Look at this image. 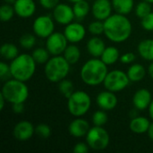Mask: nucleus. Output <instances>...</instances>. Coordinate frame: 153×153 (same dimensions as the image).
Instances as JSON below:
<instances>
[{
    "mask_svg": "<svg viewBox=\"0 0 153 153\" xmlns=\"http://www.w3.org/2000/svg\"><path fill=\"white\" fill-rule=\"evenodd\" d=\"M133 31V25L129 18L125 14H111L104 21V35L114 43L126 41Z\"/></svg>",
    "mask_w": 153,
    "mask_h": 153,
    "instance_id": "1",
    "label": "nucleus"
},
{
    "mask_svg": "<svg viewBox=\"0 0 153 153\" xmlns=\"http://www.w3.org/2000/svg\"><path fill=\"white\" fill-rule=\"evenodd\" d=\"M108 65L99 57H92L86 61L80 72L82 82L88 86H99L104 82L108 73Z\"/></svg>",
    "mask_w": 153,
    "mask_h": 153,
    "instance_id": "2",
    "label": "nucleus"
},
{
    "mask_svg": "<svg viewBox=\"0 0 153 153\" xmlns=\"http://www.w3.org/2000/svg\"><path fill=\"white\" fill-rule=\"evenodd\" d=\"M36 65L37 63L31 55L19 54L10 63V75L13 79L26 82L35 74Z\"/></svg>",
    "mask_w": 153,
    "mask_h": 153,
    "instance_id": "3",
    "label": "nucleus"
},
{
    "mask_svg": "<svg viewBox=\"0 0 153 153\" xmlns=\"http://www.w3.org/2000/svg\"><path fill=\"white\" fill-rule=\"evenodd\" d=\"M71 64L63 55L52 56L45 64L44 73L46 78L53 83H56L65 79L70 72Z\"/></svg>",
    "mask_w": 153,
    "mask_h": 153,
    "instance_id": "4",
    "label": "nucleus"
},
{
    "mask_svg": "<svg viewBox=\"0 0 153 153\" xmlns=\"http://www.w3.org/2000/svg\"><path fill=\"white\" fill-rule=\"evenodd\" d=\"M8 103H24L29 98V88L25 82H22L16 79H11L6 81L2 86L0 92Z\"/></svg>",
    "mask_w": 153,
    "mask_h": 153,
    "instance_id": "5",
    "label": "nucleus"
},
{
    "mask_svg": "<svg viewBox=\"0 0 153 153\" xmlns=\"http://www.w3.org/2000/svg\"><path fill=\"white\" fill-rule=\"evenodd\" d=\"M91 107V96L83 91H74L67 99L68 112L74 117H82L88 113Z\"/></svg>",
    "mask_w": 153,
    "mask_h": 153,
    "instance_id": "6",
    "label": "nucleus"
},
{
    "mask_svg": "<svg viewBox=\"0 0 153 153\" xmlns=\"http://www.w3.org/2000/svg\"><path fill=\"white\" fill-rule=\"evenodd\" d=\"M85 137L90 149L94 151H103L108 147L110 143L109 134L103 126H93Z\"/></svg>",
    "mask_w": 153,
    "mask_h": 153,
    "instance_id": "7",
    "label": "nucleus"
},
{
    "mask_svg": "<svg viewBox=\"0 0 153 153\" xmlns=\"http://www.w3.org/2000/svg\"><path fill=\"white\" fill-rule=\"evenodd\" d=\"M130 79L126 73L121 70H112L108 73L103 85L106 90L119 92L124 91L130 83Z\"/></svg>",
    "mask_w": 153,
    "mask_h": 153,
    "instance_id": "8",
    "label": "nucleus"
},
{
    "mask_svg": "<svg viewBox=\"0 0 153 153\" xmlns=\"http://www.w3.org/2000/svg\"><path fill=\"white\" fill-rule=\"evenodd\" d=\"M54 21V18H52L50 15L38 16L32 24L33 33L40 39H47L53 32H55Z\"/></svg>",
    "mask_w": 153,
    "mask_h": 153,
    "instance_id": "9",
    "label": "nucleus"
},
{
    "mask_svg": "<svg viewBox=\"0 0 153 153\" xmlns=\"http://www.w3.org/2000/svg\"><path fill=\"white\" fill-rule=\"evenodd\" d=\"M68 43L69 41L64 32H53L46 39V48L51 56L63 55L68 46Z\"/></svg>",
    "mask_w": 153,
    "mask_h": 153,
    "instance_id": "10",
    "label": "nucleus"
},
{
    "mask_svg": "<svg viewBox=\"0 0 153 153\" xmlns=\"http://www.w3.org/2000/svg\"><path fill=\"white\" fill-rule=\"evenodd\" d=\"M52 11V16L55 22L61 25L65 26L71 23L75 18L73 7L67 4L59 3Z\"/></svg>",
    "mask_w": 153,
    "mask_h": 153,
    "instance_id": "11",
    "label": "nucleus"
},
{
    "mask_svg": "<svg viewBox=\"0 0 153 153\" xmlns=\"http://www.w3.org/2000/svg\"><path fill=\"white\" fill-rule=\"evenodd\" d=\"M64 34L69 43L76 44L84 39L86 36V29L82 24L76 22H72L71 23L65 25Z\"/></svg>",
    "mask_w": 153,
    "mask_h": 153,
    "instance_id": "12",
    "label": "nucleus"
},
{
    "mask_svg": "<svg viewBox=\"0 0 153 153\" xmlns=\"http://www.w3.org/2000/svg\"><path fill=\"white\" fill-rule=\"evenodd\" d=\"M35 134V126L32 123L23 120L18 122L13 130V137L19 142L29 141Z\"/></svg>",
    "mask_w": 153,
    "mask_h": 153,
    "instance_id": "13",
    "label": "nucleus"
},
{
    "mask_svg": "<svg viewBox=\"0 0 153 153\" xmlns=\"http://www.w3.org/2000/svg\"><path fill=\"white\" fill-rule=\"evenodd\" d=\"M113 5L111 0H94L91 5V13L95 19L105 21L112 14Z\"/></svg>",
    "mask_w": 153,
    "mask_h": 153,
    "instance_id": "14",
    "label": "nucleus"
},
{
    "mask_svg": "<svg viewBox=\"0 0 153 153\" xmlns=\"http://www.w3.org/2000/svg\"><path fill=\"white\" fill-rule=\"evenodd\" d=\"M96 103L100 109H103L105 111H110L116 108L118 103V100L116 96V92L106 90L97 95Z\"/></svg>",
    "mask_w": 153,
    "mask_h": 153,
    "instance_id": "15",
    "label": "nucleus"
},
{
    "mask_svg": "<svg viewBox=\"0 0 153 153\" xmlns=\"http://www.w3.org/2000/svg\"><path fill=\"white\" fill-rule=\"evenodd\" d=\"M152 100V95L148 89H139L134 94L133 105L137 110H145L148 109Z\"/></svg>",
    "mask_w": 153,
    "mask_h": 153,
    "instance_id": "16",
    "label": "nucleus"
},
{
    "mask_svg": "<svg viewBox=\"0 0 153 153\" xmlns=\"http://www.w3.org/2000/svg\"><path fill=\"white\" fill-rule=\"evenodd\" d=\"M13 5L15 14L23 19L31 17L36 12V4L34 0H16Z\"/></svg>",
    "mask_w": 153,
    "mask_h": 153,
    "instance_id": "17",
    "label": "nucleus"
},
{
    "mask_svg": "<svg viewBox=\"0 0 153 153\" xmlns=\"http://www.w3.org/2000/svg\"><path fill=\"white\" fill-rule=\"evenodd\" d=\"M90 128V124L87 120L82 117H76L69 124L68 132L74 138H82L86 136Z\"/></svg>",
    "mask_w": 153,
    "mask_h": 153,
    "instance_id": "18",
    "label": "nucleus"
},
{
    "mask_svg": "<svg viewBox=\"0 0 153 153\" xmlns=\"http://www.w3.org/2000/svg\"><path fill=\"white\" fill-rule=\"evenodd\" d=\"M86 48H87L88 53L92 57L100 58L102 53L104 52L106 48V45H105L104 40L100 39L99 36H93L88 40Z\"/></svg>",
    "mask_w": 153,
    "mask_h": 153,
    "instance_id": "19",
    "label": "nucleus"
},
{
    "mask_svg": "<svg viewBox=\"0 0 153 153\" xmlns=\"http://www.w3.org/2000/svg\"><path fill=\"white\" fill-rule=\"evenodd\" d=\"M151 124L150 119L145 117H134L130 121L129 128L134 134H147Z\"/></svg>",
    "mask_w": 153,
    "mask_h": 153,
    "instance_id": "20",
    "label": "nucleus"
},
{
    "mask_svg": "<svg viewBox=\"0 0 153 153\" xmlns=\"http://www.w3.org/2000/svg\"><path fill=\"white\" fill-rule=\"evenodd\" d=\"M147 73H148V71L145 69V67L143 65L138 64V63L131 65L126 72V74L132 82H139L143 81L145 78Z\"/></svg>",
    "mask_w": 153,
    "mask_h": 153,
    "instance_id": "21",
    "label": "nucleus"
},
{
    "mask_svg": "<svg viewBox=\"0 0 153 153\" xmlns=\"http://www.w3.org/2000/svg\"><path fill=\"white\" fill-rule=\"evenodd\" d=\"M137 51L142 58L153 62V39H146L142 40L137 47Z\"/></svg>",
    "mask_w": 153,
    "mask_h": 153,
    "instance_id": "22",
    "label": "nucleus"
},
{
    "mask_svg": "<svg viewBox=\"0 0 153 153\" xmlns=\"http://www.w3.org/2000/svg\"><path fill=\"white\" fill-rule=\"evenodd\" d=\"M113 9L117 13L127 15L134 8V0H111Z\"/></svg>",
    "mask_w": 153,
    "mask_h": 153,
    "instance_id": "23",
    "label": "nucleus"
},
{
    "mask_svg": "<svg viewBox=\"0 0 153 153\" xmlns=\"http://www.w3.org/2000/svg\"><path fill=\"white\" fill-rule=\"evenodd\" d=\"M100 59L107 65H112L120 59V52L116 47H106Z\"/></svg>",
    "mask_w": 153,
    "mask_h": 153,
    "instance_id": "24",
    "label": "nucleus"
},
{
    "mask_svg": "<svg viewBox=\"0 0 153 153\" xmlns=\"http://www.w3.org/2000/svg\"><path fill=\"white\" fill-rule=\"evenodd\" d=\"M63 56H65V58L71 64V65H74L76 64L80 58H81V50L79 48L78 46H76L75 44L71 43L70 45L67 46V48H65Z\"/></svg>",
    "mask_w": 153,
    "mask_h": 153,
    "instance_id": "25",
    "label": "nucleus"
},
{
    "mask_svg": "<svg viewBox=\"0 0 153 153\" xmlns=\"http://www.w3.org/2000/svg\"><path fill=\"white\" fill-rule=\"evenodd\" d=\"M0 55L4 59L12 61L19 55V49L13 43H4L0 48Z\"/></svg>",
    "mask_w": 153,
    "mask_h": 153,
    "instance_id": "26",
    "label": "nucleus"
},
{
    "mask_svg": "<svg viewBox=\"0 0 153 153\" xmlns=\"http://www.w3.org/2000/svg\"><path fill=\"white\" fill-rule=\"evenodd\" d=\"M73 9L75 18L79 20H82L84 17H86L90 11H91V7L86 0H82L80 2L74 3Z\"/></svg>",
    "mask_w": 153,
    "mask_h": 153,
    "instance_id": "27",
    "label": "nucleus"
},
{
    "mask_svg": "<svg viewBox=\"0 0 153 153\" xmlns=\"http://www.w3.org/2000/svg\"><path fill=\"white\" fill-rule=\"evenodd\" d=\"M31 56L37 64H40V65L44 64L45 65L50 59L51 54L47 49V48H37L36 49L33 50Z\"/></svg>",
    "mask_w": 153,
    "mask_h": 153,
    "instance_id": "28",
    "label": "nucleus"
},
{
    "mask_svg": "<svg viewBox=\"0 0 153 153\" xmlns=\"http://www.w3.org/2000/svg\"><path fill=\"white\" fill-rule=\"evenodd\" d=\"M58 90L59 92L66 99H68L74 92V83L71 80L68 79H64L61 82H58Z\"/></svg>",
    "mask_w": 153,
    "mask_h": 153,
    "instance_id": "29",
    "label": "nucleus"
},
{
    "mask_svg": "<svg viewBox=\"0 0 153 153\" xmlns=\"http://www.w3.org/2000/svg\"><path fill=\"white\" fill-rule=\"evenodd\" d=\"M15 14V11L13 4H4L0 7V19L2 22H6L13 19V17Z\"/></svg>",
    "mask_w": 153,
    "mask_h": 153,
    "instance_id": "30",
    "label": "nucleus"
},
{
    "mask_svg": "<svg viewBox=\"0 0 153 153\" xmlns=\"http://www.w3.org/2000/svg\"><path fill=\"white\" fill-rule=\"evenodd\" d=\"M36 37L37 36L35 34L25 33L20 38L19 44L24 49H31L36 44V41H37Z\"/></svg>",
    "mask_w": 153,
    "mask_h": 153,
    "instance_id": "31",
    "label": "nucleus"
},
{
    "mask_svg": "<svg viewBox=\"0 0 153 153\" xmlns=\"http://www.w3.org/2000/svg\"><path fill=\"white\" fill-rule=\"evenodd\" d=\"M152 4L143 0L137 4V5L134 8L135 14L138 18L143 19L146 15H148L150 13H152Z\"/></svg>",
    "mask_w": 153,
    "mask_h": 153,
    "instance_id": "32",
    "label": "nucleus"
},
{
    "mask_svg": "<svg viewBox=\"0 0 153 153\" xmlns=\"http://www.w3.org/2000/svg\"><path fill=\"white\" fill-rule=\"evenodd\" d=\"M91 121H92L93 126H104L108 123V114H107L106 111L103 110V109H101V110H97V111L94 112V114L92 115Z\"/></svg>",
    "mask_w": 153,
    "mask_h": 153,
    "instance_id": "33",
    "label": "nucleus"
},
{
    "mask_svg": "<svg viewBox=\"0 0 153 153\" xmlns=\"http://www.w3.org/2000/svg\"><path fill=\"white\" fill-rule=\"evenodd\" d=\"M88 30L93 36H100L104 34V22L96 19L89 24Z\"/></svg>",
    "mask_w": 153,
    "mask_h": 153,
    "instance_id": "34",
    "label": "nucleus"
},
{
    "mask_svg": "<svg viewBox=\"0 0 153 153\" xmlns=\"http://www.w3.org/2000/svg\"><path fill=\"white\" fill-rule=\"evenodd\" d=\"M35 134L41 139H48L51 135V128L47 124H39L35 127Z\"/></svg>",
    "mask_w": 153,
    "mask_h": 153,
    "instance_id": "35",
    "label": "nucleus"
},
{
    "mask_svg": "<svg viewBox=\"0 0 153 153\" xmlns=\"http://www.w3.org/2000/svg\"><path fill=\"white\" fill-rule=\"evenodd\" d=\"M142 27L147 31H153V12L141 19Z\"/></svg>",
    "mask_w": 153,
    "mask_h": 153,
    "instance_id": "36",
    "label": "nucleus"
},
{
    "mask_svg": "<svg viewBox=\"0 0 153 153\" xmlns=\"http://www.w3.org/2000/svg\"><path fill=\"white\" fill-rule=\"evenodd\" d=\"M136 58V56L134 53L133 52H126L125 54H123L122 56H120V59L119 61L124 64V65H129V64H132L134 62Z\"/></svg>",
    "mask_w": 153,
    "mask_h": 153,
    "instance_id": "37",
    "label": "nucleus"
},
{
    "mask_svg": "<svg viewBox=\"0 0 153 153\" xmlns=\"http://www.w3.org/2000/svg\"><path fill=\"white\" fill-rule=\"evenodd\" d=\"M60 0H39V4L47 9V10H53L58 4Z\"/></svg>",
    "mask_w": 153,
    "mask_h": 153,
    "instance_id": "38",
    "label": "nucleus"
},
{
    "mask_svg": "<svg viewBox=\"0 0 153 153\" xmlns=\"http://www.w3.org/2000/svg\"><path fill=\"white\" fill-rule=\"evenodd\" d=\"M89 145L87 143H77L74 147V153H87L89 152Z\"/></svg>",
    "mask_w": 153,
    "mask_h": 153,
    "instance_id": "39",
    "label": "nucleus"
},
{
    "mask_svg": "<svg viewBox=\"0 0 153 153\" xmlns=\"http://www.w3.org/2000/svg\"><path fill=\"white\" fill-rule=\"evenodd\" d=\"M7 74H10V65H7L4 62H1L0 63V77L3 78Z\"/></svg>",
    "mask_w": 153,
    "mask_h": 153,
    "instance_id": "40",
    "label": "nucleus"
},
{
    "mask_svg": "<svg viewBox=\"0 0 153 153\" xmlns=\"http://www.w3.org/2000/svg\"><path fill=\"white\" fill-rule=\"evenodd\" d=\"M12 109L15 114H22L24 110V103L12 104Z\"/></svg>",
    "mask_w": 153,
    "mask_h": 153,
    "instance_id": "41",
    "label": "nucleus"
},
{
    "mask_svg": "<svg viewBox=\"0 0 153 153\" xmlns=\"http://www.w3.org/2000/svg\"><path fill=\"white\" fill-rule=\"evenodd\" d=\"M5 102H7L6 100L4 99V97L3 95L0 93V110H3V109H4Z\"/></svg>",
    "mask_w": 153,
    "mask_h": 153,
    "instance_id": "42",
    "label": "nucleus"
},
{
    "mask_svg": "<svg viewBox=\"0 0 153 153\" xmlns=\"http://www.w3.org/2000/svg\"><path fill=\"white\" fill-rule=\"evenodd\" d=\"M147 134H148L149 138L153 142V122L151 124V126H150V128H149V130L147 132Z\"/></svg>",
    "mask_w": 153,
    "mask_h": 153,
    "instance_id": "43",
    "label": "nucleus"
},
{
    "mask_svg": "<svg viewBox=\"0 0 153 153\" xmlns=\"http://www.w3.org/2000/svg\"><path fill=\"white\" fill-rule=\"evenodd\" d=\"M147 71H148V74L150 75V77L153 80V62H151Z\"/></svg>",
    "mask_w": 153,
    "mask_h": 153,
    "instance_id": "44",
    "label": "nucleus"
},
{
    "mask_svg": "<svg viewBox=\"0 0 153 153\" xmlns=\"http://www.w3.org/2000/svg\"><path fill=\"white\" fill-rule=\"evenodd\" d=\"M148 112H149V116H150L151 119L153 121V100L152 103H151V105L148 108Z\"/></svg>",
    "mask_w": 153,
    "mask_h": 153,
    "instance_id": "45",
    "label": "nucleus"
},
{
    "mask_svg": "<svg viewBox=\"0 0 153 153\" xmlns=\"http://www.w3.org/2000/svg\"><path fill=\"white\" fill-rule=\"evenodd\" d=\"M16 0H4V2L5 4H13L15 3Z\"/></svg>",
    "mask_w": 153,
    "mask_h": 153,
    "instance_id": "46",
    "label": "nucleus"
},
{
    "mask_svg": "<svg viewBox=\"0 0 153 153\" xmlns=\"http://www.w3.org/2000/svg\"><path fill=\"white\" fill-rule=\"evenodd\" d=\"M69 2H71V3H73V4H74V3H77V2H80V1H82V0H68Z\"/></svg>",
    "mask_w": 153,
    "mask_h": 153,
    "instance_id": "47",
    "label": "nucleus"
},
{
    "mask_svg": "<svg viewBox=\"0 0 153 153\" xmlns=\"http://www.w3.org/2000/svg\"><path fill=\"white\" fill-rule=\"evenodd\" d=\"M144 1H146V2H148L150 4H153V0H144Z\"/></svg>",
    "mask_w": 153,
    "mask_h": 153,
    "instance_id": "48",
    "label": "nucleus"
},
{
    "mask_svg": "<svg viewBox=\"0 0 153 153\" xmlns=\"http://www.w3.org/2000/svg\"><path fill=\"white\" fill-rule=\"evenodd\" d=\"M91 1H94V0H91Z\"/></svg>",
    "mask_w": 153,
    "mask_h": 153,
    "instance_id": "49",
    "label": "nucleus"
}]
</instances>
